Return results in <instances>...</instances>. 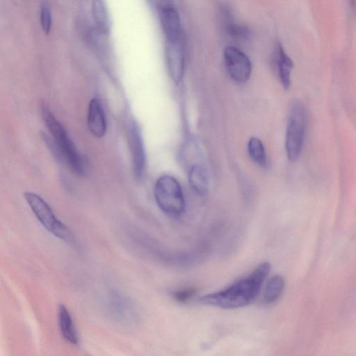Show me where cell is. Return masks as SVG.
Returning a JSON list of instances; mask_svg holds the SVG:
<instances>
[{"label":"cell","mask_w":356,"mask_h":356,"mask_svg":"<svg viewBox=\"0 0 356 356\" xmlns=\"http://www.w3.org/2000/svg\"><path fill=\"white\" fill-rule=\"evenodd\" d=\"M270 270V264L263 262L246 277L220 291L200 297L199 302L202 305L227 309L245 307L258 296Z\"/></svg>","instance_id":"cell-1"},{"label":"cell","mask_w":356,"mask_h":356,"mask_svg":"<svg viewBox=\"0 0 356 356\" xmlns=\"http://www.w3.org/2000/svg\"><path fill=\"white\" fill-rule=\"evenodd\" d=\"M41 111L45 124L56 145L58 151V159L65 163L76 175H85V161L63 126L44 104H42Z\"/></svg>","instance_id":"cell-2"},{"label":"cell","mask_w":356,"mask_h":356,"mask_svg":"<svg viewBox=\"0 0 356 356\" xmlns=\"http://www.w3.org/2000/svg\"><path fill=\"white\" fill-rule=\"evenodd\" d=\"M306 127L305 106L300 99H295L291 105L285 137L286 152L291 161H296L300 155Z\"/></svg>","instance_id":"cell-3"},{"label":"cell","mask_w":356,"mask_h":356,"mask_svg":"<svg viewBox=\"0 0 356 356\" xmlns=\"http://www.w3.org/2000/svg\"><path fill=\"white\" fill-rule=\"evenodd\" d=\"M154 196L159 207L168 215L178 216L185 210V200L181 186L170 175H163L156 180Z\"/></svg>","instance_id":"cell-4"},{"label":"cell","mask_w":356,"mask_h":356,"mask_svg":"<svg viewBox=\"0 0 356 356\" xmlns=\"http://www.w3.org/2000/svg\"><path fill=\"white\" fill-rule=\"evenodd\" d=\"M24 197L38 220L47 232L65 241L72 240L69 228L59 220L51 207L42 197L30 191L25 192Z\"/></svg>","instance_id":"cell-5"},{"label":"cell","mask_w":356,"mask_h":356,"mask_svg":"<svg viewBox=\"0 0 356 356\" xmlns=\"http://www.w3.org/2000/svg\"><path fill=\"white\" fill-rule=\"evenodd\" d=\"M223 57L229 76L236 82H246L251 74L252 65L249 58L239 49L228 46L225 48Z\"/></svg>","instance_id":"cell-6"},{"label":"cell","mask_w":356,"mask_h":356,"mask_svg":"<svg viewBox=\"0 0 356 356\" xmlns=\"http://www.w3.org/2000/svg\"><path fill=\"white\" fill-rule=\"evenodd\" d=\"M106 311L115 322L122 325L131 326L137 323L138 315L130 301L120 296L108 298Z\"/></svg>","instance_id":"cell-7"},{"label":"cell","mask_w":356,"mask_h":356,"mask_svg":"<svg viewBox=\"0 0 356 356\" xmlns=\"http://www.w3.org/2000/svg\"><path fill=\"white\" fill-rule=\"evenodd\" d=\"M129 145L132 159L133 173L138 180L143 178L146 165V154L140 129L133 122L129 131Z\"/></svg>","instance_id":"cell-8"},{"label":"cell","mask_w":356,"mask_h":356,"mask_svg":"<svg viewBox=\"0 0 356 356\" xmlns=\"http://www.w3.org/2000/svg\"><path fill=\"white\" fill-rule=\"evenodd\" d=\"M159 15L166 42L179 41L181 27L179 13L170 1H161Z\"/></svg>","instance_id":"cell-9"},{"label":"cell","mask_w":356,"mask_h":356,"mask_svg":"<svg viewBox=\"0 0 356 356\" xmlns=\"http://www.w3.org/2000/svg\"><path fill=\"white\" fill-rule=\"evenodd\" d=\"M165 56L171 79L174 82L179 83L184 70V54L181 40L166 42Z\"/></svg>","instance_id":"cell-10"},{"label":"cell","mask_w":356,"mask_h":356,"mask_svg":"<svg viewBox=\"0 0 356 356\" xmlns=\"http://www.w3.org/2000/svg\"><path fill=\"white\" fill-rule=\"evenodd\" d=\"M87 124L94 136L102 138L106 134L107 123L105 113L101 102L96 97L92 98L88 104Z\"/></svg>","instance_id":"cell-11"},{"label":"cell","mask_w":356,"mask_h":356,"mask_svg":"<svg viewBox=\"0 0 356 356\" xmlns=\"http://www.w3.org/2000/svg\"><path fill=\"white\" fill-rule=\"evenodd\" d=\"M191 188L199 195H206L209 188L210 177L207 168L202 163H196L188 170Z\"/></svg>","instance_id":"cell-12"},{"label":"cell","mask_w":356,"mask_h":356,"mask_svg":"<svg viewBox=\"0 0 356 356\" xmlns=\"http://www.w3.org/2000/svg\"><path fill=\"white\" fill-rule=\"evenodd\" d=\"M275 58L280 81L285 88H288L291 84V72L293 63L280 43H277L275 48Z\"/></svg>","instance_id":"cell-13"},{"label":"cell","mask_w":356,"mask_h":356,"mask_svg":"<svg viewBox=\"0 0 356 356\" xmlns=\"http://www.w3.org/2000/svg\"><path fill=\"white\" fill-rule=\"evenodd\" d=\"M58 319L59 328L64 339L71 343L76 344L79 341L76 330L70 312L63 305L58 307Z\"/></svg>","instance_id":"cell-14"},{"label":"cell","mask_w":356,"mask_h":356,"mask_svg":"<svg viewBox=\"0 0 356 356\" xmlns=\"http://www.w3.org/2000/svg\"><path fill=\"white\" fill-rule=\"evenodd\" d=\"M92 15L95 26L102 34H108L111 29V19L105 3L101 0L92 2Z\"/></svg>","instance_id":"cell-15"},{"label":"cell","mask_w":356,"mask_h":356,"mask_svg":"<svg viewBox=\"0 0 356 356\" xmlns=\"http://www.w3.org/2000/svg\"><path fill=\"white\" fill-rule=\"evenodd\" d=\"M285 286L284 279L280 275L271 277L265 285L263 301L269 305L276 302L282 296Z\"/></svg>","instance_id":"cell-16"},{"label":"cell","mask_w":356,"mask_h":356,"mask_svg":"<svg viewBox=\"0 0 356 356\" xmlns=\"http://www.w3.org/2000/svg\"><path fill=\"white\" fill-rule=\"evenodd\" d=\"M248 152L250 159L257 165L266 167L267 159L264 146L260 139L256 137L250 138L248 143Z\"/></svg>","instance_id":"cell-17"},{"label":"cell","mask_w":356,"mask_h":356,"mask_svg":"<svg viewBox=\"0 0 356 356\" xmlns=\"http://www.w3.org/2000/svg\"><path fill=\"white\" fill-rule=\"evenodd\" d=\"M40 20L42 31L49 34L52 26V14L50 4L48 1H44L40 3Z\"/></svg>","instance_id":"cell-18"},{"label":"cell","mask_w":356,"mask_h":356,"mask_svg":"<svg viewBox=\"0 0 356 356\" xmlns=\"http://www.w3.org/2000/svg\"><path fill=\"white\" fill-rule=\"evenodd\" d=\"M227 30L230 35L237 38H245L249 35V31L245 26L236 23L229 22L227 25Z\"/></svg>","instance_id":"cell-19"},{"label":"cell","mask_w":356,"mask_h":356,"mask_svg":"<svg viewBox=\"0 0 356 356\" xmlns=\"http://www.w3.org/2000/svg\"><path fill=\"white\" fill-rule=\"evenodd\" d=\"M195 289L189 287L174 291L172 296L177 302H186L195 296Z\"/></svg>","instance_id":"cell-20"}]
</instances>
